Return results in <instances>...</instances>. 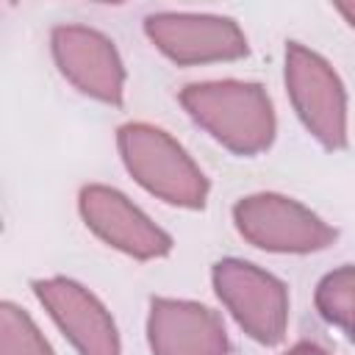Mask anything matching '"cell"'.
Instances as JSON below:
<instances>
[{"label":"cell","instance_id":"obj_14","mask_svg":"<svg viewBox=\"0 0 355 355\" xmlns=\"http://www.w3.org/2000/svg\"><path fill=\"white\" fill-rule=\"evenodd\" d=\"M336 8L344 14V19H347L349 25H355V3H338Z\"/></svg>","mask_w":355,"mask_h":355},{"label":"cell","instance_id":"obj_6","mask_svg":"<svg viewBox=\"0 0 355 355\" xmlns=\"http://www.w3.org/2000/svg\"><path fill=\"white\" fill-rule=\"evenodd\" d=\"M150 42L178 64L233 61L247 55V36L230 17L158 11L144 19Z\"/></svg>","mask_w":355,"mask_h":355},{"label":"cell","instance_id":"obj_8","mask_svg":"<svg viewBox=\"0 0 355 355\" xmlns=\"http://www.w3.org/2000/svg\"><path fill=\"white\" fill-rule=\"evenodd\" d=\"M78 208L83 222L111 247L150 261L161 258L172 250V239L147 216L141 214L122 191L111 186H83L78 197Z\"/></svg>","mask_w":355,"mask_h":355},{"label":"cell","instance_id":"obj_11","mask_svg":"<svg viewBox=\"0 0 355 355\" xmlns=\"http://www.w3.org/2000/svg\"><path fill=\"white\" fill-rule=\"evenodd\" d=\"M316 311L355 344V266L327 272L316 286Z\"/></svg>","mask_w":355,"mask_h":355},{"label":"cell","instance_id":"obj_5","mask_svg":"<svg viewBox=\"0 0 355 355\" xmlns=\"http://www.w3.org/2000/svg\"><path fill=\"white\" fill-rule=\"evenodd\" d=\"M239 233L269 252H316L336 241V230L291 197L261 191L233 205Z\"/></svg>","mask_w":355,"mask_h":355},{"label":"cell","instance_id":"obj_1","mask_svg":"<svg viewBox=\"0 0 355 355\" xmlns=\"http://www.w3.org/2000/svg\"><path fill=\"white\" fill-rule=\"evenodd\" d=\"M180 103L200 128H205L219 144L239 155H255L266 150L275 139L272 100L258 83H189L180 92Z\"/></svg>","mask_w":355,"mask_h":355},{"label":"cell","instance_id":"obj_3","mask_svg":"<svg viewBox=\"0 0 355 355\" xmlns=\"http://www.w3.org/2000/svg\"><path fill=\"white\" fill-rule=\"evenodd\" d=\"M214 288L239 327L258 344H277L288 324L286 286L255 263L225 258L214 263Z\"/></svg>","mask_w":355,"mask_h":355},{"label":"cell","instance_id":"obj_2","mask_svg":"<svg viewBox=\"0 0 355 355\" xmlns=\"http://www.w3.org/2000/svg\"><path fill=\"white\" fill-rule=\"evenodd\" d=\"M116 144L128 172L150 194L180 208L205 205L208 178L169 133L147 122H128L119 128Z\"/></svg>","mask_w":355,"mask_h":355},{"label":"cell","instance_id":"obj_9","mask_svg":"<svg viewBox=\"0 0 355 355\" xmlns=\"http://www.w3.org/2000/svg\"><path fill=\"white\" fill-rule=\"evenodd\" d=\"M33 291L80 355H122L119 333L103 302L75 280H36Z\"/></svg>","mask_w":355,"mask_h":355},{"label":"cell","instance_id":"obj_12","mask_svg":"<svg viewBox=\"0 0 355 355\" xmlns=\"http://www.w3.org/2000/svg\"><path fill=\"white\" fill-rule=\"evenodd\" d=\"M0 355H53L33 319L14 302L0 305Z\"/></svg>","mask_w":355,"mask_h":355},{"label":"cell","instance_id":"obj_10","mask_svg":"<svg viewBox=\"0 0 355 355\" xmlns=\"http://www.w3.org/2000/svg\"><path fill=\"white\" fill-rule=\"evenodd\" d=\"M147 341L153 355H227L222 319L191 300L155 297L147 316Z\"/></svg>","mask_w":355,"mask_h":355},{"label":"cell","instance_id":"obj_4","mask_svg":"<svg viewBox=\"0 0 355 355\" xmlns=\"http://www.w3.org/2000/svg\"><path fill=\"white\" fill-rule=\"evenodd\" d=\"M286 86L302 125L327 150L347 144V94L333 67L300 42L286 47Z\"/></svg>","mask_w":355,"mask_h":355},{"label":"cell","instance_id":"obj_7","mask_svg":"<svg viewBox=\"0 0 355 355\" xmlns=\"http://www.w3.org/2000/svg\"><path fill=\"white\" fill-rule=\"evenodd\" d=\"M53 58L61 75L83 94L119 105L125 89V67L114 42L86 25H58L50 36Z\"/></svg>","mask_w":355,"mask_h":355},{"label":"cell","instance_id":"obj_13","mask_svg":"<svg viewBox=\"0 0 355 355\" xmlns=\"http://www.w3.org/2000/svg\"><path fill=\"white\" fill-rule=\"evenodd\" d=\"M283 355H330V352H324L319 344H311V341H300V344H294L288 352H283Z\"/></svg>","mask_w":355,"mask_h":355}]
</instances>
